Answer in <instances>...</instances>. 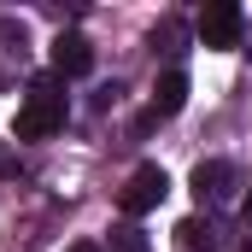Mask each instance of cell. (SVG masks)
Segmentation results:
<instances>
[{
  "label": "cell",
  "mask_w": 252,
  "mask_h": 252,
  "mask_svg": "<svg viewBox=\"0 0 252 252\" xmlns=\"http://www.w3.org/2000/svg\"><path fill=\"white\" fill-rule=\"evenodd\" d=\"M170 193V176H164V164H141L135 176L124 182V193H118V205H124L129 217H147L158 199Z\"/></svg>",
  "instance_id": "cell-3"
},
{
  "label": "cell",
  "mask_w": 252,
  "mask_h": 252,
  "mask_svg": "<svg viewBox=\"0 0 252 252\" xmlns=\"http://www.w3.org/2000/svg\"><path fill=\"white\" fill-rule=\"evenodd\" d=\"M199 47H235L241 35H247V12L235 6V0H211L205 12H199Z\"/></svg>",
  "instance_id": "cell-2"
},
{
  "label": "cell",
  "mask_w": 252,
  "mask_h": 252,
  "mask_svg": "<svg viewBox=\"0 0 252 252\" xmlns=\"http://www.w3.org/2000/svg\"><path fill=\"white\" fill-rule=\"evenodd\" d=\"M241 217H247V223H252V193H247V199H241Z\"/></svg>",
  "instance_id": "cell-12"
},
{
  "label": "cell",
  "mask_w": 252,
  "mask_h": 252,
  "mask_svg": "<svg viewBox=\"0 0 252 252\" xmlns=\"http://www.w3.org/2000/svg\"><path fill=\"white\" fill-rule=\"evenodd\" d=\"M70 252H100V247H94V241H82V247H70Z\"/></svg>",
  "instance_id": "cell-13"
},
{
  "label": "cell",
  "mask_w": 252,
  "mask_h": 252,
  "mask_svg": "<svg viewBox=\"0 0 252 252\" xmlns=\"http://www.w3.org/2000/svg\"><path fill=\"white\" fill-rule=\"evenodd\" d=\"M182 106H188V76H182V70H164V76L153 82V106H147V118L164 124V118H176Z\"/></svg>",
  "instance_id": "cell-6"
},
{
  "label": "cell",
  "mask_w": 252,
  "mask_h": 252,
  "mask_svg": "<svg viewBox=\"0 0 252 252\" xmlns=\"http://www.w3.org/2000/svg\"><path fill=\"white\" fill-rule=\"evenodd\" d=\"M241 252H252V241H247V247H241Z\"/></svg>",
  "instance_id": "cell-15"
},
{
  "label": "cell",
  "mask_w": 252,
  "mask_h": 252,
  "mask_svg": "<svg viewBox=\"0 0 252 252\" xmlns=\"http://www.w3.org/2000/svg\"><path fill=\"white\" fill-rule=\"evenodd\" d=\"M30 59V30L18 18H0V88L18 76V64Z\"/></svg>",
  "instance_id": "cell-7"
},
{
  "label": "cell",
  "mask_w": 252,
  "mask_h": 252,
  "mask_svg": "<svg viewBox=\"0 0 252 252\" xmlns=\"http://www.w3.org/2000/svg\"><path fill=\"white\" fill-rule=\"evenodd\" d=\"M53 129H64V76H35L24 106H18V141H47Z\"/></svg>",
  "instance_id": "cell-1"
},
{
  "label": "cell",
  "mask_w": 252,
  "mask_h": 252,
  "mask_svg": "<svg viewBox=\"0 0 252 252\" xmlns=\"http://www.w3.org/2000/svg\"><path fill=\"white\" fill-rule=\"evenodd\" d=\"M188 188H193L199 205H205V199H229V188H235V164H229V158H199L193 176H188Z\"/></svg>",
  "instance_id": "cell-4"
},
{
  "label": "cell",
  "mask_w": 252,
  "mask_h": 252,
  "mask_svg": "<svg viewBox=\"0 0 252 252\" xmlns=\"http://www.w3.org/2000/svg\"><path fill=\"white\" fill-rule=\"evenodd\" d=\"M112 252H153V241H147L135 223H118V229H112Z\"/></svg>",
  "instance_id": "cell-10"
},
{
  "label": "cell",
  "mask_w": 252,
  "mask_h": 252,
  "mask_svg": "<svg viewBox=\"0 0 252 252\" xmlns=\"http://www.w3.org/2000/svg\"><path fill=\"white\" fill-rule=\"evenodd\" d=\"M88 70H94V47H88V35L59 30V41H53V76H88Z\"/></svg>",
  "instance_id": "cell-5"
},
{
  "label": "cell",
  "mask_w": 252,
  "mask_h": 252,
  "mask_svg": "<svg viewBox=\"0 0 252 252\" xmlns=\"http://www.w3.org/2000/svg\"><path fill=\"white\" fill-rule=\"evenodd\" d=\"M153 53H164V59H182V53H188V30H182L176 18H164V24L153 30Z\"/></svg>",
  "instance_id": "cell-9"
},
{
  "label": "cell",
  "mask_w": 252,
  "mask_h": 252,
  "mask_svg": "<svg viewBox=\"0 0 252 252\" xmlns=\"http://www.w3.org/2000/svg\"><path fill=\"white\" fill-rule=\"evenodd\" d=\"M12 170H18V158H12V153L0 147V176H12Z\"/></svg>",
  "instance_id": "cell-11"
},
{
  "label": "cell",
  "mask_w": 252,
  "mask_h": 252,
  "mask_svg": "<svg viewBox=\"0 0 252 252\" xmlns=\"http://www.w3.org/2000/svg\"><path fill=\"white\" fill-rule=\"evenodd\" d=\"M247 59H252V35H247Z\"/></svg>",
  "instance_id": "cell-14"
},
{
  "label": "cell",
  "mask_w": 252,
  "mask_h": 252,
  "mask_svg": "<svg viewBox=\"0 0 252 252\" xmlns=\"http://www.w3.org/2000/svg\"><path fill=\"white\" fill-rule=\"evenodd\" d=\"M217 223L211 217H188V223H176V247L182 252H217Z\"/></svg>",
  "instance_id": "cell-8"
}]
</instances>
